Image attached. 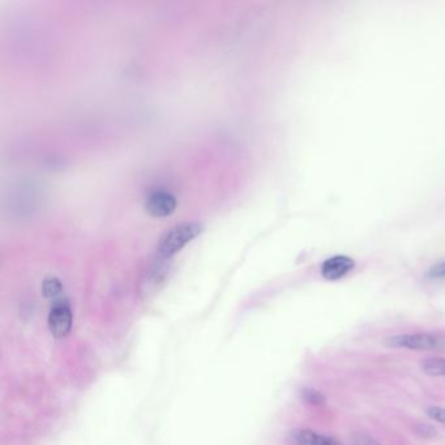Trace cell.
I'll use <instances>...</instances> for the list:
<instances>
[{"label": "cell", "mask_w": 445, "mask_h": 445, "mask_svg": "<svg viewBox=\"0 0 445 445\" xmlns=\"http://www.w3.org/2000/svg\"><path fill=\"white\" fill-rule=\"evenodd\" d=\"M422 371L433 378H445L444 358H427L420 364Z\"/></svg>", "instance_id": "52a82bcc"}, {"label": "cell", "mask_w": 445, "mask_h": 445, "mask_svg": "<svg viewBox=\"0 0 445 445\" xmlns=\"http://www.w3.org/2000/svg\"><path fill=\"white\" fill-rule=\"evenodd\" d=\"M427 276L430 278H445V260L431 267L427 272Z\"/></svg>", "instance_id": "7c38bea8"}, {"label": "cell", "mask_w": 445, "mask_h": 445, "mask_svg": "<svg viewBox=\"0 0 445 445\" xmlns=\"http://www.w3.org/2000/svg\"><path fill=\"white\" fill-rule=\"evenodd\" d=\"M351 442H352V445H381L378 440H375L374 437L368 436L367 433H363V432L354 433Z\"/></svg>", "instance_id": "8fae6325"}, {"label": "cell", "mask_w": 445, "mask_h": 445, "mask_svg": "<svg viewBox=\"0 0 445 445\" xmlns=\"http://www.w3.org/2000/svg\"><path fill=\"white\" fill-rule=\"evenodd\" d=\"M291 440L296 445H344L333 437L325 436L312 430H299L291 435Z\"/></svg>", "instance_id": "8992f818"}, {"label": "cell", "mask_w": 445, "mask_h": 445, "mask_svg": "<svg viewBox=\"0 0 445 445\" xmlns=\"http://www.w3.org/2000/svg\"><path fill=\"white\" fill-rule=\"evenodd\" d=\"M417 433H419L423 437H431L435 435V430L432 429L431 426L419 424L418 427H417Z\"/></svg>", "instance_id": "4fadbf2b"}, {"label": "cell", "mask_w": 445, "mask_h": 445, "mask_svg": "<svg viewBox=\"0 0 445 445\" xmlns=\"http://www.w3.org/2000/svg\"><path fill=\"white\" fill-rule=\"evenodd\" d=\"M426 413H427V416L430 417V418L432 419V420H435V422H437V423H440V424H443L445 427V409L444 407H439V406H430L427 410H426Z\"/></svg>", "instance_id": "30bf717a"}, {"label": "cell", "mask_w": 445, "mask_h": 445, "mask_svg": "<svg viewBox=\"0 0 445 445\" xmlns=\"http://www.w3.org/2000/svg\"><path fill=\"white\" fill-rule=\"evenodd\" d=\"M355 268V261L346 255H336L324 261L320 273L328 281H337L348 276Z\"/></svg>", "instance_id": "5b68a950"}, {"label": "cell", "mask_w": 445, "mask_h": 445, "mask_svg": "<svg viewBox=\"0 0 445 445\" xmlns=\"http://www.w3.org/2000/svg\"><path fill=\"white\" fill-rule=\"evenodd\" d=\"M202 232V226L197 224H182L167 231L161 238L157 247L161 257H171L179 252L184 245L195 239Z\"/></svg>", "instance_id": "7a4b0ae2"}, {"label": "cell", "mask_w": 445, "mask_h": 445, "mask_svg": "<svg viewBox=\"0 0 445 445\" xmlns=\"http://www.w3.org/2000/svg\"><path fill=\"white\" fill-rule=\"evenodd\" d=\"M45 297L55 298L62 293V283L56 278H47L45 280L42 286Z\"/></svg>", "instance_id": "9c48e42d"}, {"label": "cell", "mask_w": 445, "mask_h": 445, "mask_svg": "<svg viewBox=\"0 0 445 445\" xmlns=\"http://www.w3.org/2000/svg\"><path fill=\"white\" fill-rule=\"evenodd\" d=\"M145 209L150 216L167 217L176 209V196L167 191L152 192L145 202Z\"/></svg>", "instance_id": "277c9868"}, {"label": "cell", "mask_w": 445, "mask_h": 445, "mask_svg": "<svg viewBox=\"0 0 445 445\" xmlns=\"http://www.w3.org/2000/svg\"><path fill=\"white\" fill-rule=\"evenodd\" d=\"M302 400L306 404L313 405V406H323L326 402V398L323 393L312 388H307L302 392Z\"/></svg>", "instance_id": "ba28073f"}, {"label": "cell", "mask_w": 445, "mask_h": 445, "mask_svg": "<svg viewBox=\"0 0 445 445\" xmlns=\"http://www.w3.org/2000/svg\"><path fill=\"white\" fill-rule=\"evenodd\" d=\"M384 344L392 349L416 351H445V338L433 333H407L385 338Z\"/></svg>", "instance_id": "6da1fadb"}, {"label": "cell", "mask_w": 445, "mask_h": 445, "mask_svg": "<svg viewBox=\"0 0 445 445\" xmlns=\"http://www.w3.org/2000/svg\"><path fill=\"white\" fill-rule=\"evenodd\" d=\"M73 323V315L67 300H59L54 303L49 313V329L56 338H63L71 332Z\"/></svg>", "instance_id": "3957f363"}]
</instances>
